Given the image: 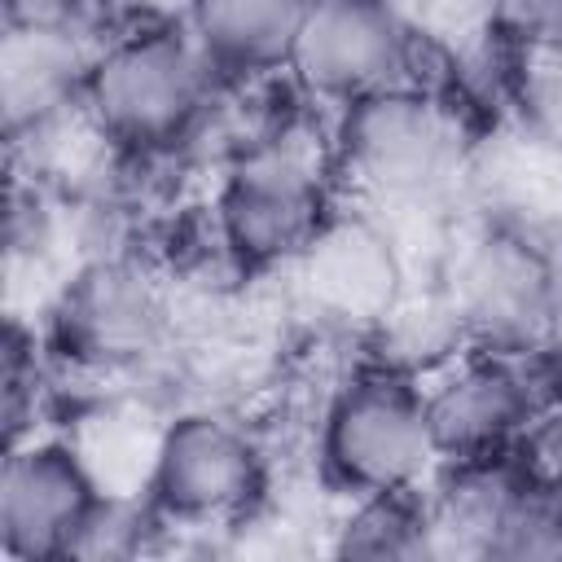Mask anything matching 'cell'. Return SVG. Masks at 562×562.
Returning a JSON list of instances; mask_svg holds the SVG:
<instances>
[{
    "mask_svg": "<svg viewBox=\"0 0 562 562\" xmlns=\"http://www.w3.org/2000/svg\"><path fill=\"white\" fill-rule=\"evenodd\" d=\"M215 83L189 26H140L97 48L83 110L114 149L158 154L198 132Z\"/></svg>",
    "mask_w": 562,
    "mask_h": 562,
    "instance_id": "1",
    "label": "cell"
},
{
    "mask_svg": "<svg viewBox=\"0 0 562 562\" xmlns=\"http://www.w3.org/2000/svg\"><path fill=\"white\" fill-rule=\"evenodd\" d=\"M329 220V154L303 127L241 145L215 198V224L241 272L290 268Z\"/></svg>",
    "mask_w": 562,
    "mask_h": 562,
    "instance_id": "2",
    "label": "cell"
},
{
    "mask_svg": "<svg viewBox=\"0 0 562 562\" xmlns=\"http://www.w3.org/2000/svg\"><path fill=\"white\" fill-rule=\"evenodd\" d=\"M435 457L439 448L426 413V386L395 364L347 378L321 408L316 465L325 487L347 501L408 492Z\"/></svg>",
    "mask_w": 562,
    "mask_h": 562,
    "instance_id": "3",
    "label": "cell"
},
{
    "mask_svg": "<svg viewBox=\"0 0 562 562\" xmlns=\"http://www.w3.org/2000/svg\"><path fill=\"white\" fill-rule=\"evenodd\" d=\"M263 487V457L255 439L211 408L176 413L149 452L140 483L145 505L162 527L211 531L241 518Z\"/></svg>",
    "mask_w": 562,
    "mask_h": 562,
    "instance_id": "4",
    "label": "cell"
},
{
    "mask_svg": "<svg viewBox=\"0 0 562 562\" xmlns=\"http://www.w3.org/2000/svg\"><path fill=\"white\" fill-rule=\"evenodd\" d=\"M338 162L369 206H430L457 176L461 149L448 114L400 83L342 105Z\"/></svg>",
    "mask_w": 562,
    "mask_h": 562,
    "instance_id": "5",
    "label": "cell"
},
{
    "mask_svg": "<svg viewBox=\"0 0 562 562\" xmlns=\"http://www.w3.org/2000/svg\"><path fill=\"white\" fill-rule=\"evenodd\" d=\"M413 57V22L395 0H307L285 70L303 92L351 105L400 88Z\"/></svg>",
    "mask_w": 562,
    "mask_h": 562,
    "instance_id": "6",
    "label": "cell"
},
{
    "mask_svg": "<svg viewBox=\"0 0 562 562\" xmlns=\"http://www.w3.org/2000/svg\"><path fill=\"white\" fill-rule=\"evenodd\" d=\"M105 492L70 439H13L0 470V553L13 562L70 558Z\"/></svg>",
    "mask_w": 562,
    "mask_h": 562,
    "instance_id": "7",
    "label": "cell"
},
{
    "mask_svg": "<svg viewBox=\"0 0 562 562\" xmlns=\"http://www.w3.org/2000/svg\"><path fill=\"white\" fill-rule=\"evenodd\" d=\"M553 255L509 228L487 224L448 250L443 290L452 294L470 342H492V351H522L544 342Z\"/></svg>",
    "mask_w": 562,
    "mask_h": 562,
    "instance_id": "8",
    "label": "cell"
},
{
    "mask_svg": "<svg viewBox=\"0 0 562 562\" xmlns=\"http://www.w3.org/2000/svg\"><path fill=\"white\" fill-rule=\"evenodd\" d=\"M290 268L299 272V285L316 312L369 329L391 312V303L408 285L400 241L369 211L342 220L329 215Z\"/></svg>",
    "mask_w": 562,
    "mask_h": 562,
    "instance_id": "9",
    "label": "cell"
},
{
    "mask_svg": "<svg viewBox=\"0 0 562 562\" xmlns=\"http://www.w3.org/2000/svg\"><path fill=\"white\" fill-rule=\"evenodd\" d=\"M426 386V382H422ZM540 408L536 378L509 351L457 356L435 369L426 386V413L439 457L474 461L514 439Z\"/></svg>",
    "mask_w": 562,
    "mask_h": 562,
    "instance_id": "10",
    "label": "cell"
},
{
    "mask_svg": "<svg viewBox=\"0 0 562 562\" xmlns=\"http://www.w3.org/2000/svg\"><path fill=\"white\" fill-rule=\"evenodd\" d=\"M162 299L149 277L123 259H97L61 290L57 325L66 347L88 360L123 364L145 356L162 334Z\"/></svg>",
    "mask_w": 562,
    "mask_h": 562,
    "instance_id": "11",
    "label": "cell"
},
{
    "mask_svg": "<svg viewBox=\"0 0 562 562\" xmlns=\"http://www.w3.org/2000/svg\"><path fill=\"white\" fill-rule=\"evenodd\" d=\"M97 48L70 26H4L0 40V105L9 136L83 101Z\"/></svg>",
    "mask_w": 562,
    "mask_h": 562,
    "instance_id": "12",
    "label": "cell"
},
{
    "mask_svg": "<svg viewBox=\"0 0 562 562\" xmlns=\"http://www.w3.org/2000/svg\"><path fill=\"white\" fill-rule=\"evenodd\" d=\"M307 0H184V26L215 79H255L285 66Z\"/></svg>",
    "mask_w": 562,
    "mask_h": 562,
    "instance_id": "13",
    "label": "cell"
},
{
    "mask_svg": "<svg viewBox=\"0 0 562 562\" xmlns=\"http://www.w3.org/2000/svg\"><path fill=\"white\" fill-rule=\"evenodd\" d=\"M334 553L342 558H430V509L408 492H378L351 501Z\"/></svg>",
    "mask_w": 562,
    "mask_h": 562,
    "instance_id": "14",
    "label": "cell"
},
{
    "mask_svg": "<svg viewBox=\"0 0 562 562\" xmlns=\"http://www.w3.org/2000/svg\"><path fill=\"white\" fill-rule=\"evenodd\" d=\"M487 558H562V501L514 492Z\"/></svg>",
    "mask_w": 562,
    "mask_h": 562,
    "instance_id": "15",
    "label": "cell"
},
{
    "mask_svg": "<svg viewBox=\"0 0 562 562\" xmlns=\"http://www.w3.org/2000/svg\"><path fill=\"white\" fill-rule=\"evenodd\" d=\"M522 57V110L536 136L562 140V44L527 48Z\"/></svg>",
    "mask_w": 562,
    "mask_h": 562,
    "instance_id": "16",
    "label": "cell"
},
{
    "mask_svg": "<svg viewBox=\"0 0 562 562\" xmlns=\"http://www.w3.org/2000/svg\"><path fill=\"white\" fill-rule=\"evenodd\" d=\"M487 31L509 40L518 53L553 48L562 44V0H496Z\"/></svg>",
    "mask_w": 562,
    "mask_h": 562,
    "instance_id": "17",
    "label": "cell"
},
{
    "mask_svg": "<svg viewBox=\"0 0 562 562\" xmlns=\"http://www.w3.org/2000/svg\"><path fill=\"white\" fill-rule=\"evenodd\" d=\"M413 26H426L435 35H457V31H479L492 22L496 0H395Z\"/></svg>",
    "mask_w": 562,
    "mask_h": 562,
    "instance_id": "18",
    "label": "cell"
},
{
    "mask_svg": "<svg viewBox=\"0 0 562 562\" xmlns=\"http://www.w3.org/2000/svg\"><path fill=\"white\" fill-rule=\"evenodd\" d=\"M97 0H4V26H70L92 31Z\"/></svg>",
    "mask_w": 562,
    "mask_h": 562,
    "instance_id": "19",
    "label": "cell"
},
{
    "mask_svg": "<svg viewBox=\"0 0 562 562\" xmlns=\"http://www.w3.org/2000/svg\"><path fill=\"white\" fill-rule=\"evenodd\" d=\"M544 342L562 356V255H553V281H549V312H544Z\"/></svg>",
    "mask_w": 562,
    "mask_h": 562,
    "instance_id": "20",
    "label": "cell"
},
{
    "mask_svg": "<svg viewBox=\"0 0 562 562\" xmlns=\"http://www.w3.org/2000/svg\"><path fill=\"white\" fill-rule=\"evenodd\" d=\"M553 461H558V474H562V413L553 422Z\"/></svg>",
    "mask_w": 562,
    "mask_h": 562,
    "instance_id": "21",
    "label": "cell"
}]
</instances>
